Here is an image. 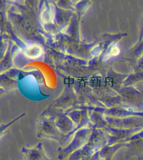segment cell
<instances>
[{"instance_id":"obj_1","label":"cell","mask_w":143,"mask_h":160,"mask_svg":"<svg viewBox=\"0 0 143 160\" xmlns=\"http://www.w3.org/2000/svg\"><path fill=\"white\" fill-rule=\"evenodd\" d=\"M91 133V129H82L76 133L75 138L74 139L72 144L67 148H65V150H58V158L60 159H63L67 155L73 152L74 150H76V148L81 147L88 140V137Z\"/></svg>"},{"instance_id":"obj_8","label":"cell","mask_w":143,"mask_h":160,"mask_svg":"<svg viewBox=\"0 0 143 160\" xmlns=\"http://www.w3.org/2000/svg\"><path fill=\"white\" fill-rule=\"evenodd\" d=\"M11 1H13V0H11Z\"/></svg>"},{"instance_id":"obj_4","label":"cell","mask_w":143,"mask_h":160,"mask_svg":"<svg viewBox=\"0 0 143 160\" xmlns=\"http://www.w3.org/2000/svg\"><path fill=\"white\" fill-rule=\"evenodd\" d=\"M126 145L124 143H118L117 145H114L112 147H106L104 148L103 149H102L101 151H99V154L101 158H103L106 160H111V157L114 154V152L119 149V148L125 146Z\"/></svg>"},{"instance_id":"obj_7","label":"cell","mask_w":143,"mask_h":160,"mask_svg":"<svg viewBox=\"0 0 143 160\" xmlns=\"http://www.w3.org/2000/svg\"><path fill=\"white\" fill-rule=\"evenodd\" d=\"M120 52L119 48L117 47H114L112 48H111V52H110V56H116L117 55H119V53Z\"/></svg>"},{"instance_id":"obj_2","label":"cell","mask_w":143,"mask_h":160,"mask_svg":"<svg viewBox=\"0 0 143 160\" xmlns=\"http://www.w3.org/2000/svg\"><path fill=\"white\" fill-rule=\"evenodd\" d=\"M22 152L25 154L26 160H51L46 155L41 142L32 149L22 148Z\"/></svg>"},{"instance_id":"obj_3","label":"cell","mask_w":143,"mask_h":160,"mask_svg":"<svg viewBox=\"0 0 143 160\" xmlns=\"http://www.w3.org/2000/svg\"><path fill=\"white\" fill-rule=\"evenodd\" d=\"M42 53L43 50L42 47L37 44H32L28 46L24 51L25 56L27 58L30 59L38 58L42 55Z\"/></svg>"},{"instance_id":"obj_6","label":"cell","mask_w":143,"mask_h":160,"mask_svg":"<svg viewBox=\"0 0 143 160\" xmlns=\"http://www.w3.org/2000/svg\"><path fill=\"white\" fill-rule=\"evenodd\" d=\"M42 18L44 21L46 22H48L53 21V14L51 11L47 10L45 11L44 12H43Z\"/></svg>"},{"instance_id":"obj_5","label":"cell","mask_w":143,"mask_h":160,"mask_svg":"<svg viewBox=\"0 0 143 160\" xmlns=\"http://www.w3.org/2000/svg\"><path fill=\"white\" fill-rule=\"evenodd\" d=\"M23 115H24V114H22V115H21L20 116H18V118H16L15 119H13V120H11L10 122L7 123V124H3V125L0 126V138H1V137L3 136V134L5 133L6 130H7V128L9 127L11 124H13L14 122H16L17 120L19 119L20 118H21Z\"/></svg>"}]
</instances>
